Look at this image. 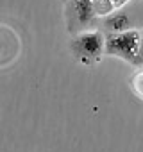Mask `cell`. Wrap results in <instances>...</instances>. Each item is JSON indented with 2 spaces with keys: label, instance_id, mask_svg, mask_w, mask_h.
Listing matches in <instances>:
<instances>
[{
  "label": "cell",
  "instance_id": "obj_6",
  "mask_svg": "<svg viewBox=\"0 0 143 152\" xmlns=\"http://www.w3.org/2000/svg\"><path fill=\"white\" fill-rule=\"evenodd\" d=\"M131 84H132V90H134V93L143 100V68L134 75V77L131 79Z\"/></svg>",
  "mask_w": 143,
  "mask_h": 152
},
{
  "label": "cell",
  "instance_id": "obj_5",
  "mask_svg": "<svg viewBox=\"0 0 143 152\" xmlns=\"http://www.w3.org/2000/svg\"><path fill=\"white\" fill-rule=\"evenodd\" d=\"M93 6H95V11H97L98 18L115 11V6H113L111 0H93Z\"/></svg>",
  "mask_w": 143,
  "mask_h": 152
},
{
  "label": "cell",
  "instance_id": "obj_2",
  "mask_svg": "<svg viewBox=\"0 0 143 152\" xmlns=\"http://www.w3.org/2000/svg\"><path fill=\"white\" fill-rule=\"evenodd\" d=\"M72 54L82 64H95L106 56V34L100 29H90L79 34H74L70 43Z\"/></svg>",
  "mask_w": 143,
  "mask_h": 152
},
{
  "label": "cell",
  "instance_id": "obj_7",
  "mask_svg": "<svg viewBox=\"0 0 143 152\" xmlns=\"http://www.w3.org/2000/svg\"><path fill=\"white\" fill-rule=\"evenodd\" d=\"M134 68H143V29H141V39H139V50H138V57L134 63Z\"/></svg>",
  "mask_w": 143,
  "mask_h": 152
},
{
  "label": "cell",
  "instance_id": "obj_4",
  "mask_svg": "<svg viewBox=\"0 0 143 152\" xmlns=\"http://www.w3.org/2000/svg\"><path fill=\"white\" fill-rule=\"evenodd\" d=\"M139 39H141V29L106 34V56L120 57L134 66L139 50Z\"/></svg>",
  "mask_w": 143,
  "mask_h": 152
},
{
  "label": "cell",
  "instance_id": "obj_3",
  "mask_svg": "<svg viewBox=\"0 0 143 152\" xmlns=\"http://www.w3.org/2000/svg\"><path fill=\"white\" fill-rule=\"evenodd\" d=\"M64 22L72 36L97 29L98 15L95 11L93 0H64Z\"/></svg>",
  "mask_w": 143,
  "mask_h": 152
},
{
  "label": "cell",
  "instance_id": "obj_8",
  "mask_svg": "<svg viewBox=\"0 0 143 152\" xmlns=\"http://www.w3.org/2000/svg\"><path fill=\"white\" fill-rule=\"evenodd\" d=\"M113 2V6H115V9H120V7H123L125 4H129L131 0H111Z\"/></svg>",
  "mask_w": 143,
  "mask_h": 152
},
{
  "label": "cell",
  "instance_id": "obj_1",
  "mask_svg": "<svg viewBox=\"0 0 143 152\" xmlns=\"http://www.w3.org/2000/svg\"><path fill=\"white\" fill-rule=\"evenodd\" d=\"M97 29H100L104 34L143 29V0H131L123 7L100 16L97 22Z\"/></svg>",
  "mask_w": 143,
  "mask_h": 152
}]
</instances>
